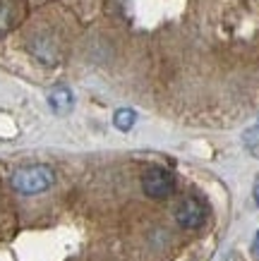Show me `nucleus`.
<instances>
[{"label":"nucleus","instance_id":"6e6552de","mask_svg":"<svg viewBox=\"0 0 259 261\" xmlns=\"http://www.w3.org/2000/svg\"><path fill=\"white\" fill-rule=\"evenodd\" d=\"M252 197H254V204L259 206V175H257V180H254V187H252Z\"/></svg>","mask_w":259,"mask_h":261},{"label":"nucleus","instance_id":"20e7f679","mask_svg":"<svg viewBox=\"0 0 259 261\" xmlns=\"http://www.w3.org/2000/svg\"><path fill=\"white\" fill-rule=\"evenodd\" d=\"M48 106H51V111L55 115H67L72 111V106H75V98H72V91L63 84H58L48 91Z\"/></svg>","mask_w":259,"mask_h":261},{"label":"nucleus","instance_id":"f03ea898","mask_svg":"<svg viewBox=\"0 0 259 261\" xmlns=\"http://www.w3.org/2000/svg\"><path fill=\"white\" fill-rule=\"evenodd\" d=\"M142 190L151 199H166L171 197L173 190H175V180L163 168H149L144 173V177H142Z\"/></svg>","mask_w":259,"mask_h":261},{"label":"nucleus","instance_id":"0eeeda50","mask_svg":"<svg viewBox=\"0 0 259 261\" xmlns=\"http://www.w3.org/2000/svg\"><path fill=\"white\" fill-rule=\"evenodd\" d=\"M12 27V3L0 0V34H5Z\"/></svg>","mask_w":259,"mask_h":261},{"label":"nucleus","instance_id":"7ed1b4c3","mask_svg":"<svg viewBox=\"0 0 259 261\" xmlns=\"http://www.w3.org/2000/svg\"><path fill=\"white\" fill-rule=\"evenodd\" d=\"M204 206H202V201L195 197H187L182 199L180 204H178V208H175V221H178V225L185 230H197L202 228V223H204Z\"/></svg>","mask_w":259,"mask_h":261},{"label":"nucleus","instance_id":"1a4fd4ad","mask_svg":"<svg viewBox=\"0 0 259 261\" xmlns=\"http://www.w3.org/2000/svg\"><path fill=\"white\" fill-rule=\"evenodd\" d=\"M252 254L259 256V230H257V235H254V242H252Z\"/></svg>","mask_w":259,"mask_h":261},{"label":"nucleus","instance_id":"423d86ee","mask_svg":"<svg viewBox=\"0 0 259 261\" xmlns=\"http://www.w3.org/2000/svg\"><path fill=\"white\" fill-rule=\"evenodd\" d=\"M243 144H245V149L250 151L254 159H259V125L250 127V129H245Z\"/></svg>","mask_w":259,"mask_h":261},{"label":"nucleus","instance_id":"39448f33","mask_svg":"<svg viewBox=\"0 0 259 261\" xmlns=\"http://www.w3.org/2000/svg\"><path fill=\"white\" fill-rule=\"evenodd\" d=\"M134 122H137V113H134L132 108H120V111H115V115H113V125L118 127L120 132H130L134 127Z\"/></svg>","mask_w":259,"mask_h":261},{"label":"nucleus","instance_id":"f257e3e1","mask_svg":"<svg viewBox=\"0 0 259 261\" xmlns=\"http://www.w3.org/2000/svg\"><path fill=\"white\" fill-rule=\"evenodd\" d=\"M53 182H55L53 168L43 166V163H34V166L17 168L15 173H12V177H10L12 190L19 192V194H27V197L46 192Z\"/></svg>","mask_w":259,"mask_h":261}]
</instances>
